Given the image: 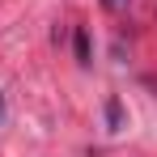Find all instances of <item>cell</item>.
Masks as SVG:
<instances>
[{"mask_svg": "<svg viewBox=\"0 0 157 157\" xmlns=\"http://www.w3.org/2000/svg\"><path fill=\"white\" fill-rule=\"evenodd\" d=\"M0 123H4V94H0Z\"/></svg>", "mask_w": 157, "mask_h": 157, "instance_id": "cell-4", "label": "cell"}, {"mask_svg": "<svg viewBox=\"0 0 157 157\" xmlns=\"http://www.w3.org/2000/svg\"><path fill=\"white\" fill-rule=\"evenodd\" d=\"M106 9H123V4H128V0H102Z\"/></svg>", "mask_w": 157, "mask_h": 157, "instance_id": "cell-3", "label": "cell"}, {"mask_svg": "<svg viewBox=\"0 0 157 157\" xmlns=\"http://www.w3.org/2000/svg\"><path fill=\"white\" fill-rule=\"evenodd\" d=\"M77 59L89 64V38H85V30H77Z\"/></svg>", "mask_w": 157, "mask_h": 157, "instance_id": "cell-1", "label": "cell"}, {"mask_svg": "<svg viewBox=\"0 0 157 157\" xmlns=\"http://www.w3.org/2000/svg\"><path fill=\"white\" fill-rule=\"evenodd\" d=\"M106 119H110V132H119V119H123L119 115V102H106Z\"/></svg>", "mask_w": 157, "mask_h": 157, "instance_id": "cell-2", "label": "cell"}]
</instances>
